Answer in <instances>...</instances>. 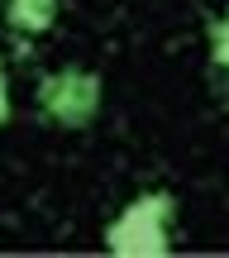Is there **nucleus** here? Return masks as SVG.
Returning a JSON list of instances; mask_svg holds the SVG:
<instances>
[{
    "mask_svg": "<svg viewBox=\"0 0 229 258\" xmlns=\"http://www.w3.org/2000/svg\"><path fill=\"white\" fill-rule=\"evenodd\" d=\"M172 225H177V196L172 191H163V186L138 191L105 225V249L119 258H167L172 253Z\"/></svg>",
    "mask_w": 229,
    "mask_h": 258,
    "instance_id": "obj_1",
    "label": "nucleus"
},
{
    "mask_svg": "<svg viewBox=\"0 0 229 258\" xmlns=\"http://www.w3.org/2000/svg\"><path fill=\"white\" fill-rule=\"evenodd\" d=\"M38 110L57 129H91V120L105 105V82L91 67H57L38 82Z\"/></svg>",
    "mask_w": 229,
    "mask_h": 258,
    "instance_id": "obj_2",
    "label": "nucleus"
},
{
    "mask_svg": "<svg viewBox=\"0 0 229 258\" xmlns=\"http://www.w3.org/2000/svg\"><path fill=\"white\" fill-rule=\"evenodd\" d=\"M62 15V0H5V24L24 38H38L57 24Z\"/></svg>",
    "mask_w": 229,
    "mask_h": 258,
    "instance_id": "obj_3",
    "label": "nucleus"
},
{
    "mask_svg": "<svg viewBox=\"0 0 229 258\" xmlns=\"http://www.w3.org/2000/svg\"><path fill=\"white\" fill-rule=\"evenodd\" d=\"M210 62L220 67V72H229V10L210 24Z\"/></svg>",
    "mask_w": 229,
    "mask_h": 258,
    "instance_id": "obj_4",
    "label": "nucleus"
},
{
    "mask_svg": "<svg viewBox=\"0 0 229 258\" xmlns=\"http://www.w3.org/2000/svg\"><path fill=\"white\" fill-rule=\"evenodd\" d=\"M10 120V77H5V62H0V124Z\"/></svg>",
    "mask_w": 229,
    "mask_h": 258,
    "instance_id": "obj_5",
    "label": "nucleus"
}]
</instances>
